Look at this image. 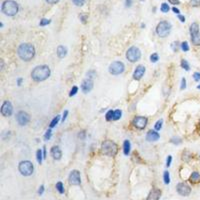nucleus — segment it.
<instances>
[{"label":"nucleus","mask_w":200,"mask_h":200,"mask_svg":"<svg viewBox=\"0 0 200 200\" xmlns=\"http://www.w3.org/2000/svg\"><path fill=\"white\" fill-rule=\"evenodd\" d=\"M147 122H148V119L146 117H144V116H136L133 119V121H132V124L137 129H144L147 125Z\"/></svg>","instance_id":"obj_9"},{"label":"nucleus","mask_w":200,"mask_h":200,"mask_svg":"<svg viewBox=\"0 0 200 200\" xmlns=\"http://www.w3.org/2000/svg\"><path fill=\"white\" fill-rule=\"evenodd\" d=\"M158 59H159V56H158L157 53H153V54L150 55V61H151V62H153V63L157 62Z\"/></svg>","instance_id":"obj_35"},{"label":"nucleus","mask_w":200,"mask_h":200,"mask_svg":"<svg viewBox=\"0 0 200 200\" xmlns=\"http://www.w3.org/2000/svg\"><path fill=\"white\" fill-rule=\"evenodd\" d=\"M171 142L175 143V144H180V143H181V139H180V138H172Z\"/></svg>","instance_id":"obj_45"},{"label":"nucleus","mask_w":200,"mask_h":200,"mask_svg":"<svg viewBox=\"0 0 200 200\" xmlns=\"http://www.w3.org/2000/svg\"><path fill=\"white\" fill-rule=\"evenodd\" d=\"M171 161H172V156L169 155V156L167 157V159H166V166H167V167H169V166L171 165Z\"/></svg>","instance_id":"obj_43"},{"label":"nucleus","mask_w":200,"mask_h":200,"mask_svg":"<svg viewBox=\"0 0 200 200\" xmlns=\"http://www.w3.org/2000/svg\"><path fill=\"white\" fill-rule=\"evenodd\" d=\"M132 5V0H125V6L130 7Z\"/></svg>","instance_id":"obj_48"},{"label":"nucleus","mask_w":200,"mask_h":200,"mask_svg":"<svg viewBox=\"0 0 200 200\" xmlns=\"http://www.w3.org/2000/svg\"><path fill=\"white\" fill-rule=\"evenodd\" d=\"M169 9H170V8H169V5H168V4L165 3V2L162 3V4H161V6H160V10H161V11L163 12V13H167V12L169 11Z\"/></svg>","instance_id":"obj_26"},{"label":"nucleus","mask_w":200,"mask_h":200,"mask_svg":"<svg viewBox=\"0 0 200 200\" xmlns=\"http://www.w3.org/2000/svg\"><path fill=\"white\" fill-rule=\"evenodd\" d=\"M130 148H131V144L129 140H125L123 143V151L125 155H129L130 153Z\"/></svg>","instance_id":"obj_22"},{"label":"nucleus","mask_w":200,"mask_h":200,"mask_svg":"<svg viewBox=\"0 0 200 200\" xmlns=\"http://www.w3.org/2000/svg\"><path fill=\"white\" fill-rule=\"evenodd\" d=\"M45 1L49 4H55V3H57L59 0H45Z\"/></svg>","instance_id":"obj_50"},{"label":"nucleus","mask_w":200,"mask_h":200,"mask_svg":"<svg viewBox=\"0 0 200 200\" xmlns=\"http://www.w3.org/2000/svg\"><path fill=\"white\" fill-rule=\"evenodd\" d=\"M178 19H179L181 22H185V17H184L183 15H180V14H179V15H178Z\"/></svg>","instance_id":"obj_51"},{"label":"nucleus","mask_w":200,"mask_h":200,"mask_svg":"<svg viewBox=\"0 0 200 200\" xmlns=\"http://www.w3.org/2000/svg\"><path fill=\"white\" fill-rule=\"evenodd\" d=\"M51 136H52V131H51V129H48V130L46 131L45 135H44V139H45L46 141H48V140H50Z\"/></svg>","instance_id":"obj_37"},{"label":"nucleus","mask_w":200,"mask_h":200,"mask_svg":"<svg viewBox=\"0 0 200 200\" xmlns=\"http://www.w3.org/2000/svg\"><path fill=\"white\" fill-rule=\"evenodd\" d=\"M171 23L168 21H160L157 24V27H156V33L158 34L160 37H166V36L170 33L171 31Z\"/></svg>","instance_id":"obj_5"},{"label":"nucleus","mask_w":200,"mask_h":200,"mask_svg":"<svg viewBox=\"0 0 200 200\" xmlns=\"http://www.w3.org/2000/svg\"><path fill=\"white\" fill-rule=\"evenodd\" d=\"M186 88V79L185 78H182L181 80V86H180V89L183 90V89H185Z\"/></svg>","instance_id":"obj_41"},{"label":"nucleus","mask_w":200,"mask_h":200,"mask_svg":"<svg viewBox=\"0 0 200 200\" xmlns=\"http://www.w3.org/2000/svg\"><path fill=\"white\" fill-rule=\"evenodd\" d=\"M69 183L72 185H79L81 183V177H80V172L78 170H72L69 174Z\"/></svg>","instance_id":"obj_11"},{"label":"nucleus","mask_w":200,"mask_h":200,"mask_svg":"<svg viewBox=\"0 0 200 200\" xmlns=\"http://www.w3.org/2000/svg\"><path fill=\"white\" fill-rule=\"evenodd\" d=\"M80 18H81L82 22H84V23H85L86 19H87V16H86V15H81V16H80Z\"/></svg>","instance_id":"obj_52"},{"label":"nucleus","mask_w":200,"mask_h":200,"mask_svg":"<svg viewBox=\"0 0 200 200\" xmlns=\"http://www.w3.org/2000/svg\"><path fill=\"white\" fill-rule=\"evenodd\" d=\"M141 57V52H140L139 48L132 46L126 52V58L129 60L130 62H136L138 61Z\"/></svg>","instance_id":"obj_7"},{"label":"nucleus","mask_w":200,"mask_h":200,"mask_svg":"<svg viewBox=\"0 0 200 200\" xmlns=\"http://www.w3.org/2000/svg\"><path fill=\"white\" fill-rule=\"evenodd\" d=\"M197 88H198V89H200V84H199V85L197 86Z\"/></svg>","instance_id":"obj_55"},{"label":"nucleus","mask_w":200,"mask_h":200,"mask_svg":"<svg viewBox=\"0 0 200 200\" xmlns=\"http://www.w3.org/2000/svg\"><path fill=\"white\" fill-rule=\"evenodd\" d=\"M144 73H145V67L143 65H138L136 67V69L134 70V73H133V78L135 80H140L142 77Z\"/></svg>","instance_id":"obj_15"},{"label":"nucleus","mask_w":200,"mask_h":200,"mask_svg":"<svg viewBox=\"0 0 200 200\" xmlns=\"http://www.w3.org/2000/svg\"><path fill=\"white\" fill-rule=\"evenodd\" d=\"M56 189L58 190V192L60 194H63L64 193V186H63V183L62 182H57L56 183Z\"/></svg>","instance_id":"obj_27"},{"label":"nucleus","mask_w":200,"mask_h":200,"mask_svg":"<svg viewBox=\"0 0 200 200\" xmlns=\"http://www.w3.org/2000/svg\"><path fill=\"white\" fill-rule=\"evenodd\" d=\"M72 1H73L76 6H82L84 2H85V0H72Z\"/></svg>","instance_id":"obj_38"},{"label":"nucleus","mask_w":200,"mask_h":200,"mask_svg":"<svg viewBox=\"0 0 200 200\" xmlns=\"http://www.w3.org/2000/svg\"><path fill=\"white\" fill-rule=\"evenodd\" d=\"M193 78H194L195 81H199V80H200V72H194Z\"/></svg>","instance_id":"obj_42"},{"label":"nucleus","mask_w":200,"mask_h":200,"mask_svg":"<svg viewBox=\"0 0 200 200\" xmlns=\"http://www.w3.org/2000/svg\"><path fill=\"white\" fill-rule=\"evenodd\" d=\"M12 112H13V106L10 101H4L2 106H1V114L4 117H9L12 115Z\"/></svg>","instance_id":"obj_12"},{"label":"nucleus","mask_w":200,"mask_h":200,"mask_svg":"<svg viewBox=\"0 0 200 200\" xmlns=\"http://www.w3.org/2000/svg\"><path fill=\"white\" fill-rule=\"evenodd\" d=\"M17 54L24 61H30L35 55V48L30 43H22L18 47Z\"/></svg>","instance_id":"obj_1"},{"label":"nucleus","mask_w":200,"mask_h":200,"mask_svg":"<svg viewBox=\"0 0 200 200\" xmlns=\"http://www.w3.org/2000/svg\"><path fill=\"white\" fill-rule=\"evenodd\" d=\"M18 169L19 172L24 176H30L32 173H33L34 170V166L32 162L28 161V160H24V161H21L18 165Z\"/></svg>","instance_id":"obj_6"},{"label":"nucleus","mask_w":200,"mask_h":200,"mask_svg":"<svg viewBox=\"0 0 200 200\" xmlns=\"http://www.w3.org/2000/svg\"><path fill=\"white\" fill-rule=\"evenodd\" d=\"M21 82H22V78H19V79L17 80V84H18L19 86L21 85Z\"/></svg>","instance_id":"obj_54"},{"label":"nucleus","mask_w":200,"mask_h":200,"mask_svg":"<svg viewBox=\"0 0 200 200\" xmlns=\"http://www.w3.org/2000/svg\"><path fill=\"white\" fill-rule=\"evenodd\" d=\"M180 47H181V49H182L184 52L189 51V45H188V43H187L186 41H184V42H182L181 44H180Z\"/></svg>","instance_id":"obj_33"},{"label":"nucleus","mask_w":200,"mask_h":200,"mask_svg":"<svg viewBox=\"0 0 200 200\" xmlns=\"http://www.w3.org/2000/svg\"><path fill=\"white\" fill-rule=\"evenodd\" d=\"M1 10L7 16H14L18 13L19 6L16 1H13V0H5L2 3Z\"/></svg>","instance_id":"obj_3"},{"label":"nucleus","mask_w":200,"mask_h":200,"mask_svg":"<svg viewBox=\"0 0 200 200\" xmlns=\"http://www.w3.org/2000/svg\"><path fill=\"white\" fill-rule=\"evenodd\" d=\"M189 181L192 182V183H198L200 181V174L198 173L197 171H194V172H192V174L190 175V177H189Z\"/></svg>","instance_id":"obj_21"},{"label":"nucleus","mask_w":200,"mask_h":200,"mask_svg":"<svg viewBox=\"0 0 200 200\" xmlns=\"http://www.w3.org/2000/svg\"><path fill=\"white\" fill-rule=\"evenodd\" d=\"M191 41L193 45L199 46L200 45V32H196V33H191Z\"/></svg>","instance_id":"obj_19"},{"label":"nucleus","mask_w":200,"mask_h":200,"mask_svg":"<svg viewBox=\"0 0 200 200\" xmlns=\"http://www.w3.org/2000/svg\"><path fill=\"white\" fill-rule=\"evenodd\" d=\"M113 115H114V111L109 110L105 115V118L107 121H110V120H113Z\"/></svg>","instance_id":"obj_32"},{"label":"nucleus","mask_w":200,"mask_h":200,"mask_svg":"<svg viewBox=\"0 0 200 200\" xmlns=\"http://www.w3.org/2000/svg\"><path fill=\"white\" fill-rule=\"evenodd\" d=\"M50 23H51V20H50V19L43 18L42 20H40L39 25H40V26H45V25H48V24H50Z\"/></svg>","instance_id":"obj_34"},{"label":"nucleus","mask_w":200,"mask_h":200,"mask_svg":"<svg viewBox=\"0 0 200 200\" xmlns=\"http://www.w3.org/2000/svg\"><path fill=\"white\" fill-rule=\"evenodd\" d=\"M172 11H173L175 14H178V15H179V13H180V10L178 9V8H176L175 6L172 8Z\"/></svg>","instance_id":"obj_49"},{"label":"nucleus","mask_w":200,"mask_h":200,"mask_svg":"<svg viewBox=\"0 0 200 200\" xmlns=\"http://www.w3.org/2000/svg\"><path fill=\"white\" fill-rule=\"evenodd\" d=\"M162 124H163V120L162 119H159L158 121L155 123V125H154L155 130L156 131H159L160 129H161V128H162Z\"/></svg>","instance_id":"obj_31"},{"label":"nucleus","mask_w":200,"mask_h":200,"mask_svg":"<svg viewBox=\"0 0 200 200\" xmlns=\"http://www.w3.org/2000/svg\"><path fill=\"white\" fill-rule=\"evenodd\" d=\"M92 88H93V81H92V79H90V78L84 79L82 81V84H81V89L84 93H88V92H90L92 90Z\"/></svg>","instance_id":"obj_14"},{"label":"nucleus","mask_w":200,"mask_h":200,"mask_svg":"<svg viewBox=\"0 0 200 200\" xmlns=\"http://www.w3.org/2000/svg\"><path fill=\"white\" fill-rule=\"evenodd\" d=\"M196 32H199V25H198V23L194 22L190 25V34L196 33Z\"/></svg>","instance_id":"obj_23"},{"label":"nucleus","mask_w":200,"mask_h":200,"mask_svg":"<svg viewBox=\"0 0 200 200\" xmlns=\"http://www.w3.org/2000/svg\"><path fill=\"white\" fill-rule=\"evenodd\" d=\"M101 152L107 156H115L118 152V146L111 140H105L101 144Z\"/></svg>","instance_id":"obj_4"},{"label":"nucleus","mask_w":200,"mask_h":200,"mask_svg":"<svg viewBox=\"0 0 200 200\" xmlns=\"http://www.w3.org/2000/svg\"><path fill=\"white\" fill-rule=\"evenodd\" d=\"M121 115H122V111L121 110H115L114 111V115H113V120H118L121 118Z\"/></svg>","instance_id":"obj_30"},{"label":"nucleus","mask_w":200,"mask_h":200,"mask_svg":"<svg viewBox=\"0 0 200 200\" xmlns=\"http://www.w3.org/2000/svg\"><path fill=\"white\" fill-rule=\"evenodd\" d=\"M176 189H177V192L181 195V196H188L190 193H191V188L189 185H187L186 183H178L177 184V187H176Z\"/></svg>","instance_id":"obj_13"},{"label":"nucleus","mask_w":200,"mask_h":200,"mask_svg":"<svg viewBox=\"0 0 200 200\" xmlns=\"http://www.w3.org/2000/svg\"><path fill=\"white\" fill-rule=\"evenodd\" d=\"M181 67L183 68V69H185L186 71H189V70H190L189 64H188V62L186 61L185 59H182V60H181Z\"/></svg>","instance_id":"obj_29"},{"label":"nucleus","mask_w":200,"mask_h":200,"mask_svg":"<svg viewBox=\"0 0 200 200\" xmlns=\"http://www.w3.org/2000/svg\"><path fill=\"white\" fill-rule=\"evenodd\" d=\"M77 91H78V87L77 86H73V87H72L71 91H70V93H69V96H74L76 93H77Z\"/></svg>","instance_id":"obj_39"},{"label":"nucleus","mask_w":200,"mask_h":200,"mask_svg":"<svg viewBox=\"0 0 200 200\" xmlns=\"http://www.w3.org/2000/svg\"><path fill=\"white\" fill-rule=\"evenodd\" d=\"M16 120L20 126H24L30 121V116L25 111H19L16 115Z\"/></svg>","instance_id":"obj_10"},{"label":"nucleus","mask_w":200,"mask_h":200,"mask_svg":"<svg viewBox=\"0 0 200 200\" xmlns=\"http://www.w3.org/2000/svg\"><path fill=\"white\" fill-rule=\"evenodd\" d=\"M43 192H44V186L41 185V186L39 187V189H38V194H39V195H42Z\"/></svg>","instance_id":"obj_47"},{"label":"nucleus","mask_w":200,"mask_h":200,"mask_svg":"<svg viewBox=\"0 0 200 200\" xmlns=\"http://www.w3.org/2000/svg\"><path fill=\"white\" fill-rule=\"evenodd\" d=\"M125 69V66L121 61H114L109 65V72L113 75H119Z\"/></svg>","instance_id":"obj_8"},{"label":"nucleus","mask_w":200,"mask_h":200,"mask_svg":"<svg viewBox=\"0 0 200 200\" xmlns=\"http://www.w3.org/2000/svg\"><path fill=\"white\" fill-rule=\"evenodd\" d=\"M50 153H51L52 157H53V159H55V160H59L60 158L62 157V152H61V150H60V148L58 146L52 147Z\"/></svg>","instance_id":"obj_17"},{"label":"nucleus","mask_w":200,"mask_h":200,"mask_svg":"<svg viewBox=\"0 0 200 200\" xmlns=\"http://www.w3.org/2000/svg\"><path fill=\"white\" fill-rule=\"evenodd\" d=\"M189 4L192 7H198L200 6V0H190Z\"/></svg>","instance_id":"obj_36"},{"label":"nucleus","mask_w":200,"mask_h":200,"mask_svg":"<svg viewBox=\"0 0 200 200\" xmlns=\"http://www.w3.org/2000/svg\"><path fill=\"white\" fill-rule=\"evenodd\" d=\"M67 115H68V111L65 110V111H64V113H63V117H62V119H61V121H62V122L65 121V119H66V117H67Z\"/></svg>","instance_id":"obj_46"},{"label":"nucleus","mask_w":200,"mask_h":200,"mask_svg":"<svg viewBox=\"0 0 200 200\" xmlns=\"http://www.w3.org/2000/svg\"><path fill=\"white\" fill-rule=\"evenodd\" d=\"M199 157H200V156H199Z\"/></svg>","instance_id":"obj_56"},{"label":"nucleus","mask_w":200,"mask_h":200,"mask_svg":"<svg viewBox=\"0 0 200 200\" xmlns=\"http://www.w3.org/2000/svg\"><path fill=\"white\" fill-rule=\"evenodd\" d=\"M163 179H164V183H165V184H169L170 183V175H169V172H168V171H164Z\"/></svg>","instance_id":"obj_28"},{"label":"nucleus","mask_w":200,"mask_h":200,"mask_svg":"<svg viewBox=\"0 0 200 200\" xmlns=\"http://www.w3.org/2000/svg\"><path fill=\"white\" fill-rule=\"evenodd\" d=\"M36 158H37V161L39 164H41L42 163V160L44 158V156H43V153H42V151L38 149L37 152H36Z\"/></svg>","instance_id":"obj_25"},{"label":"nucleus","mask_w":200,"mask_h":200,"mask_svg":"<svg viewBox=\"0 0 200 200\" xmlns=\"http://www.w3.org/2000/svg\"><path fill=\"white\" fill-rule=\"evenodd\" d=\"M159 137H160V135L158 132H156L154 130H150V131H148V133L146 135V140L147 141H157Z\"/></svg>","instance_id":"obj_18"},{"label":"nucleus","mask_w":200,"mask_h":200,"mask_svg":"<svg viewBox=\"0 0 200 200\" xmlns=\"http://www.w3.org/2000/svg\"><path fill=\"white\" fill-rule=\"evenodd\" d=\"M59 120H60V115H56L55 117L52 119V121L50 122V128H53V127H55L56 125H57Z\"/></svg>","instance_id":"obj_24"},{"label":"nucleus","mask_w":200,"mask_h":200,"mask_svg":"<svg viewBox=\"0 0 200 200\" xmlns=\"http://www.w3.org/2000/svg\"><path fill=\"white\" fill-rule=\"evenodd\" d=\"M171 46H172V49H173V51H175V52L178 51V49H179V43H178L177 41L172 43Z\"/></svg>","instance_id":"obj_40"},{"label":"nucleus","mask_w":200,"mask_h":200,"mask_svg":"<svg viewBox=\"0 0 200 200\" xmlns=\"http://www.w3.org/2000/svg\"><path fill=\"white\" fill-rule=\"evenodd\" d=\"M168 2L170 4H173V5H178V4H180V0H168Z\"/></svg>","instance_id":"obj_44"},{"label":"nucleus","mask_w":200,"mask_h":200,"mask_svg":"<svg viewBox=\"0 0 200 200\" xmlns=\"http://www.w3.org/2000/svg\"><path fill=\"white\" fill-rule=\"evenodd\" d=\"M160 196H161V190L154 188L150 191V193L147 196V200H159Z\"/></svg>","instance_id":"obj_16"},{"label":"nucleus","mask_w":200,"mask_h":200,"mask_svg":"<svg viewBox=\"0 0 200 200\" xmlns=\"http://www.w3.org/2000/svg\"><path fill=\"white\" fill-rule=\"evenodd\" d=\"M50 68L47 65H39L36 66L31 72V77L37 82L44 81L50 76Z\"/></svg>","instance_id":"obj_2"},{"label":"nucleus","mask_w":200,"mask_h":200,"mask_svg":"<svg viewBox=\"0 0 200 200\" xmlns=\"http://www.w3.org/2000/svg\"><path fill=\"white\" fill-rule=\"evenodd\" d=\"M43 156H44V158H46V149H45V147H43Z\"/></svg>","instance_id":"obj_53"},{"label":"nucleus","mask_w":200,"mask_h":200,"mask_svg":"<svg viewBox=\"0 0 200 200\" xmlns=\"http://www.w3.org/2000/svg\"><path fill=\"white\" fill-rule=\"evenodd\" d=\"M67 54V48L63 45H59L57 47V55L59 58H64Z\"/></svg>","instance_id":"obj_20"}]
</instances>
